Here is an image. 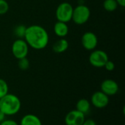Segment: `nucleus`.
<instances>
[{
    "mask_svg": "<svg viewBox=\"0 0 125 125\" xmlns=\"http://www.w3.org/2000/svg\"><path fill=\"white\" fill-rule=\"evenodd\" d=\"M20 125H42V124L37 116L34 114H26L21 118Z\"/></svg>",
    "mask_w": 125,
    "mask_h": 125,
    "instance_id": "nucleus-12",
    "label": "nucleus"
},
{
    "mask_svg": "<svg viewBox=\"0 0 125 125\" xmlns=\"http://www.w3.org/2000/svg\"><path fill=\"white\" fill-rule=\"evenodd\" d=\"M29 45L23 38H18L12 45V54L18 60L26 57L29 53Z\"/></svg>",
    "mask_w": 125,
    "mask_h": 125,
    "instance_id": "nucleus-5",
    "label": "nucleus"
},
{
    "mask_svg": "<svg viewBox=\"0 0 125 125\" xmlns=\"http://www.w3.org/2000/svg\"><path fill=\"white\" fill-rule=\"evenodd\" d=\"M8 91L9 87L7 82L4 80L0 78V99L8 94Z\"/></svg>",
    "mask_w": 125,
    "mask_h": 125,
    "instance_id": "nucleus-17",
    "label": "nucleus"
},
{
    "mask_svg": "<svg viewBox=\"0 0 125 125\" xmlns=\"http://www.w3.org/2000/svg\"><path fill=\"white\" fill-rule=\"evenodd\" d=\"M18 68L21 70L25 71V70H27L29 68L30 63H29V60L26 57H23V58H21V59L18 60Z\"/></svg>",
    "mask_w": 125,
    "mask_h": 125,
    "instance_id": "nucleus-18",
    "label": "nucleus"
},
{
    "mask_svg": "<svg viewBox=\"0 0 125 125\" xmlns=\"http://www.w3.org/2000/svg\"><path fill=\"white\" fill-rule=\"evenodd\" d=\"M75 109L80 112H81L82 113H83L84 115L89 113V112L90 111L91 109V103L90 102L86 99H79L75 105Z\"/></svg>",
    "mask_w": 125,
    "mask_h": 125,
    "instance_id": "nucleus-14",
    "label": "nucleus"
},
{
    "mask_svg": "<svg viewBox=\"0 0 125 125\" xmlns=\"http://www.w3.org/2000/svg\"><path fill=\"white\" fill-rule=\"evenodd\" d=\"M0 125H19L15 121L12 119H4L0 123Z\"/></svg>",
    "mask_w": 125,
    "mask_h": 125,
    "instance_id": "nucleus-21",
    "label": "nucleus"
},
{
    "mask_svg": "<svg viewBox=\"0 0 125 125\" xmlns=\"http://www.w3.org/2000/svg\"><path fill=\"white\" fill-rule=\"evenodd\" d=\"M82 125H97V123L94 120L92 119H85Z\"/></svg>",
    "mask_w": 125,
    "mask_h": 125,
    "instance_id": "nucleus-22",
    "label": "nucleus"
},
{
    "mask_svg": "<svg viewBox=\"0 0 125 125\" xmlns=\"http://www.w3.org/2000/svg\"><path fill=\"white\" fill-rule=\"evenodd\" d=\"M100 88L101 91H103L108 97L116 94L119 89L118 83L111 79H106L103 81L100 85Z\"/></svg>",
    "mask_w": 125,
    "mask_h": 125,
    "instance_id": "nucleus-10",
    "label": "nucleus"
},
{
    "mask_svg": "<svg viewBox=\"0 0 125 125\" xmlns=\"http://www.w3.org/2000/svg\"><path fill=\"white\" fill-rule=\"evenodd\" d=\"M81 43L83 48L88 51H92L96 49L98 44V38L96 34L92 32H85L81 38Z\"/></svg>",
    "mask_w": 125,
    "mask_h": 125,
    "instance_id": "nucleus-7",
    "label": "nucleus"
},
{
    "mask_svg": "<svg viewBox=\"0 0 125 125\" xmlns=\"http://www.w3.org/2000/svg\"><path fill=\"white\" fill-rule=\"evenodd\" d=\"M118 5H119L120 7H125V0H116Z\"/></svg>",
    "mask_w": 125,
    "mask_h": 125,
    "instance_id": "nucleus-23",
    "label": "nucleus"
},
{
    "mask_svg": "<svg viewBox=\"0 0 125 125\" xmlns=\"http://www.w3.org/2000/svg\"><path fill=\"white\" fill-rule=\"evenodd\" d=\"M69 47V43L64 38H60L53 45V51L57 54H61L64 52Z\"/></svg>",
    "mask_w": 125,
    "mask_h": 125,
    "instance_id": "nucleus-13",
    "label": "nucleus"
},
{
    "mask_svg": "<svg viewBox=\"0 0 125 125\" xmlns=\"http://www.w3.org/2000/svg\"><path fill=\"white\" fill-rule=\"evenodd\" d=\"M73 7L69 2H62L56 8V17L59 21L68 23L72 20Z\"/></svg>",
    "mask_w": 125,
    "mask_h": 125,
    "instance_id": "nucleus-4",
    "label": "nucleus"
},
{
    "mask_svg": "<svg viewBox=\"0 0 125 125\" xmlns=\"http://www.w3.org/2000/svg\"><path fill=\"white\" fill-rule=\"evenodd\" d=\"M9 10V4L6 0H0V15L6 14Z\"/></svg>",
    "mask_w": 125,
    "mask_h": 125,
    "instance_id": "nucleus-19",
    "label": "nucleus"
},
{
    "mask_svg": "<svg viewBox=\"0 0 125 125\" xmlns=\"http://www.w3.org/2000/svg\"><path fill=\"white\" fill-rule=\"evenodd\" d=\"M90 15V9L86 5L79 4L73 8L72 20L78 25H83L89 21Z\"/></svg>",
    "mask_w": 125,
    "mask_h": 125,
    "instance_id": "nucleus-3",
    "label": "nucleus"
},
{
    "mask_svg": "<svg viewBox=\"0 0 125 125\" xmlns=\"http://www.w3.org/2000/svg\"><path fill=\"white\" fill-rule=\"evenodd\" d=\"M85 119V115L75 109L67 113L64 123L66 125H82Z\"/></svg>",
    "mask_w": 125,
    "mask_h": 125,
    "instance_id": "nucleus-8",
    "label": "nucleus"
},
{
    "mask_svg": "<svg viewBox=\"0 0 125 125\" xmlns=\"http://www.w3.org/2000/svg\"><path fill=\"white\" fill-rule=\"evenodd\" d=\"M67 23H64L62 21H57L53 27V30L55 34L59 38H64L67 35L69 32V27L67 24Z\"/></svg>",
    "mask_w": 125,
    "mask_h": 125,
    "instance_id": "nucleus-11",
    "label": "nucleus"
},
{
    "mask_svg": "<svg viewBox=\"0 0 125 125\" xmlns=\"http://www.w3.org/2000/svg\"><path fill=\"white\" fill-rule=\"evenodd\" d=\"M104 68H105L107 71H114V69H115V63H114L113 61L108 60L105 63V66H104Z\"/></svg>",
    "mask_w": 125,
    "mask_h": 125,
    "instance_id": "nucleus-20",
    "label": "nucleus"
},
{
    "mask_svg": "<svg viewBox=\"0 0 125 125\" xmlns=\"http://www.w3.org/2000/svg\"><path fill=\"white\" fill-rule=\"evenodd\" d=\"M109 60L108 54L100 49H94L89 55V60L90 64L95 68L104 67L105 63Z\"/></svg>",
    "mask_w": 125,
    "mask_h": 125,
    "instance_id": "nucleus-6",
    "label": "nucleus"
},
{
    "mask_svg": "<svg viewBox=\"0 0 125 125\" xmlns=\"http://www.w3.org/2000/svg\"><path fill=\"white\" fill-rule=\"evenodd\" d=\"M5 117H6V115L2 111H0V123L5 119Z\"/></svg>",
    "mask_w": 125,
    "mask_h": 125,
    "instance_id": "nucleus-24",
    "label": "nucleus"
},
{
    "mask_svg": "<svg viewBox=\"0 0 125 125\" xmlns=\"http://www.w3.org/2000/svg\"><path fill=\"white\" fill-rule=\"evenodd\" d=\"M26 29V27L24 26L23 24H21L15 27L13 32L18 38H23L25 35Z\"/></svg>",
    "mask_w": 125,
    "mask_h": 125,
    "instance_id": "nucleus-16",
    "label": "nucleus"
},
{
    "mask_svg": "<svg viewBox=\"0 0 125 125\" xmlns=\"http://www.w3.org/2000/svg\"><path fill=\"white\" fill-rule=\"evenodd\" d=\"M91 104L97 108H104L109 104V97L101 91H96L91 97Z\"/></svg>",
    "mask_w": 125,
    "mask_h": 125,
    "instance_id": "nucleus-9",
    "label": "nucleus"
},
{
    "mask_svg": "<svg viewBox=\"0 0 125 125\" xmlns=\"http://www.w3.org/2000/svg\"><path fill=\"white\" fill-rule=\"evenodd\" d=\"M23 39L29 46L36 50H42L48 46L49 36L43 27L33 24L26 27Z\"/></svg>",
    "mask_w": 125,
    "mask_h": 125,
    "instance_id": "nucleus-1",
    "label": "nucleus"
},
{
    "mask_svg": "<svg viewBox=\"0 0 125 125\" xmlns=\"http://www.w3.org/2000/svg\"><path fill=\"white\" fill-rule=\"evenodd\" d=\"M21 108L20 99L15 94H7L0 99V111L6 116H13L17 114Z\"/></svg>",
    "mask_w": 125,
    "mask_h": 125,
    "instance_id": "nucleus-2",
    "label": "nucleus"
},
{
    "mask_svg": "<svg viewBox=\"0 0 125 125\" xmlns=\"http://www.w3.org/2000/svg\"><path fill=\"white\" fill-rule=\"evenodd\" d=\"M118 6L119 5L116 0H105L103 2V7L108 12L115 11Z\"/></svg>",
    "mask_w": 125,
    "mask_h": 125,
    "instance_id": "nucleus-15",
    "label": "nucleus"
}]
</instances>
